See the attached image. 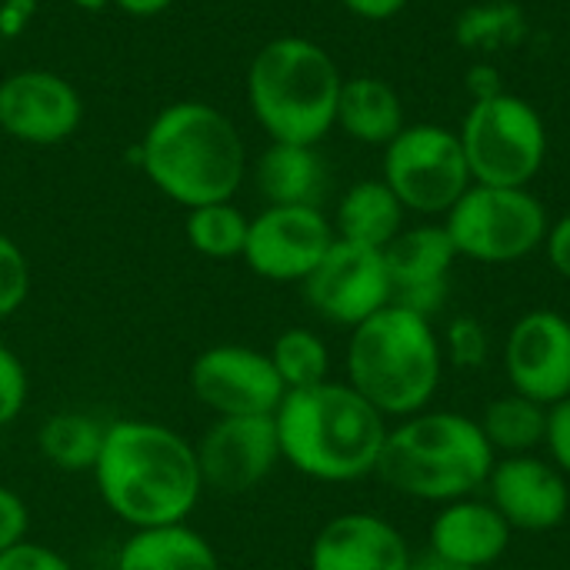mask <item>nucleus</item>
<instances>
[{
  "mask_svg": "<svg viewBox=\"0 0 570 570\" xmlns=\"http://www.w3.org/2000/svg\"><path fill=\"white\" fill-rule=\"evenodd\" d=\"M90 478L104 508L130 531L184 524L204 494L194 444L147 417L107 424Z\"/></svg>",
  "mask_w": 570,
  "mask_h": 570,
  "instance_id": "obj_1",
  "label": "nucleus"
},
{
  "mask_svg": "<svg viewBox=\"0 0 570 570\" xmlns=\"http://www.w3.org/2000/svg\"><path fill=\"white\" fill-rule=\"evenodd\" d=\"M140 167L174 204L194 210L234 200L247 177V147L234 120L204 100L167 104L144 130Z\"/></svg>",
  "mask_w": 570,
  "mask_h": 570,
  "instance_id": "obj_2",
  "label": "nucleus"
},
{
  "mask_svg": "<svg viewBox=\"0 0 570 570\" xmlns=\"http://www.w3.org/2000/svg\"><path fill=\"white\" fill-rule=\"evenodd\" d=\"M281 458L297 474L324 484H351L377 471L387 417L347 381L287 391L274 411Z\"/></svg>",
  "mask_w": 570,
  "mask_h": 570,
  "instance_id": "obj_3",
  "label": "nucleus"
},
{
  "mask_svg": "<svg viewBox=\"0 0 570 570\" xmlns=\"http://www.w3.org/2000/svg\"><path fill=\"white\" fill-rule=\"evenodd\" d=\"M494 451L478 421L454 411H421L387 428L377 478L414 501L451 504L488 484Z\"/></svg>",
  "mask_w": 570,
  "mask_h": 570,
  "instance_id": "obj_4",
  "label": "nucleus"
},
{
  "mask_svg": "<svg viewBox=\"0 0 570 570\" xmlns=\"http://www.w3.org/2000/svg\"><path fill=\"white\" fill-rule=\"evenodd\" d=\"M444 351L434 324L407 307L387 304L351 327L347 384L384 417L421 414L441 384Z\"/></svg>",
  "mask_w": 570,
  "mask_h": 570,
  "instance_id": "obj_5",
  "label": "nucleus"
},
{
  "mask_svg": "<svg viewBox=\"0 0 570 570\" xmlns=\"http://www.w3.org/2000/svg\"><path fill=\"white\" fill-rule=\"evenodd\" d=\"M344 73L311 37H274L247 67L254 120L281 144H321L337 124Z\"/></svg>",
  "mask_w": 570,
  "mask_h": 570,
  "instance_id": "obj_6",
  "label": "nucleus"
},
{
  "mask_svg": "<svg viewBox=\"0 0 570 570\" xmlns=\"http://www.w3.org/2000/svg\"><path fill=\"white\" fill-rule=\"evenodd\" d=\"M458 137L471 180L484 187H528L551 147L541 110L511 90L471 100Z\"/></svg>",
  "mask_w": 570,
  "mask_h": 570,
  "instance_id": "obj_7",
  "label": "nucleus"
},
{
  "mask_svg": "<svg viewBox=\"0 0 570 570\" xmlns=\"http://www.w3.org/2000/svg\"><path fill=\"white\" fill-rule=\"evenodd\" d=\"M548 207L528 187L471 184L444 214V230L458 257L478 264H514L544 247Z\"/></svg>",
  "mask_w": 570,
  "mask_h": 570,
  "instance_id": "obj_8",
  "label": "nucleus"
},
{
  "mask_svg": "<svg viewBox=\"0 0 570 570\" xmlns=\"http://www.w3.org/2000/svg\"><path fill=\"white\" fill-rule=\"evenodd\" d=\"M381 180L397 194L404 210L444 217L474 184L458 130L444 124H407L387 147Z\"/></svg>",
  "mask_w": 570,
  "mask_h": 570,
  "instance_id": "obj_9",
  "label": "nucleus"
},
{
  "mask_svg": "<svg viewBox=\"0 0 570 570\" xmlns=\"http://www.w3.org/2000/svg\"><path fill=\"white\" fill-rule=\"evenodd\" d=\"M190 394L214 417H274L287 387L267 351L247 344H214L187 371Z\"/></svg>",
  "mask_w": 570,
  "mask_h": 570,
  "instance_id": "obj_10",
  "label": "nucleus"
},
{
  "mask_svg": "<svg viewBox=\"0 0 570 570\" xmlns=\"http://www.w3.org/2000/svg\"><path fill=\"white\" fill-rule=\"evenodd\" d=\"M337 240L321 207H264L250 217L244 264L271 284H304Z\"/></svg>",
  "mask_w": 570,
  "mask_h": 570,
  "instance_id": "obj_11",
  "label": "nucleus"
},
{
  "mask_svg": "<svg viewBox=\"0 0 570 570\" xmlns=\"http://www.w3.org/2000/svg\"><path fill=\"white\" fill-rule=\"evenodd\" d=\"M304 297L314 314L331 324L357 327L391 304V277L384 250L334 240L324 261L304 281Z\"/></svg>",
  "mask_w": 570,
  "mask_h": 570,
  "instance_id": "obj_12",
  "label": "nucleus"
},
{
  "mask_svg": "<svg viewBox=\"0 0 570 570\" xmlns=\"http://www.w3.org/2000/svg\"><path fill=\"white\" fill-rule=\"evenodd\" d=\"M194 451L204 491L220 498L261 488L284 461L274 417H214Z\"/></svg>",
  "mask_w": 570,
  "mask_h": 570,
  "instance_id": "obj_13",
  "label": "nucleus"
},
{
  "mask_svg": "<svg viewBox=\"0 0 570 570\" xmlns=\"http://www.w3.org/2000/svg\"><path fill=\"white\" fill-rule=\"evenodd\" d=\"M83 124L80 90L43 67L13 70L0 80V134L20 144L50 147L70 140Z\"/></svg>",
  "mask_w": 570,
  "mask_h": 570,
  "instance_id": "obj_14",
  "label": "nucleus"
},
{
  "mask_svg": "<svg viewBox=\"0 0 570 570\" xmlns=\"http://www.w3.org/2000/svg\"><path fill=\"white\" fill-rule=\"evenodd\" d=\"M504 371L514 394L544 407L570 397V321L558 311H531L508 331Z\"/></svg>",
  "mask_w": 570,
  "mask_h": 570,
  "instance_id": "obj_15",
  "label": "nucleus"
},
{
  "mask_svg": "<svg viewBox=\"0 0 570 570\" xmlns=\"http://www.w3.org/2000/svg\"><path fill=\"white\" fill-rule=\"evenodd\" d=\"M454 261H458V250L444 224L404 227L384 247V264L391 277V304L407 307L431 321L448 301Z\"/></svg>",
  "mask_w": 570,
  "mask_h": 570,
  "instance_id": "obj_16",
  "label": "nucleus"
},
{
  "mask_svg": "<svg viewBox=\"0 0 570 570\" xmlns=\"http://www.w3.org/2000/svg\"><path fill=\"white\" fill-rule=\"evenodd\" d=\"M491 504L511 524V531H551L564 524L570 511V488L564 471L554 461L534 454H511L494 461L484 484Z\"/></svg>",
  "mask_w": 570,
  "mask_h": 570,
  "instance_id": "obj_17",
  "label": "nucleus"
},
{
  "mask_svg": "<svg viewBox=\"0 0 570 570\" xmlns=\"http://www.w3.org/2000/svg\"><path fill=\"white\" fill-rule=\"evenodd\" d=\"M404 534L377 514L351 511L331 518L307 554L311 570H411Z\"/></svg>",
  "mask_w": 570,
  "mask_h": 570,
  "instance_id": "obj_18",
  "label": "nucleus"
},
{
  "mask_svg": "<svg viewBox=\"0 0 570 570\" xmlns=\"http://www.w3.org/2000/svg\"><path fill=\"white\" fill-rule=\"evenodd\" d=\"M511 534H514L511 524L501 518V511L491 501L461 498L441 504L428 531V551H434L444 561L484 570L504 558Z\"/></svg>",
  "mask_w": 570,
  "mask_h": 570,
  "instance_id": "obj_19",
  "label": "nucleus"
},
{
  "mask_svg": "<svg viewBox=\"0 0 570 570\" xmlns=\"http://www.w3.org/2000/svg\"><path fill=\"white\" fill-rule=\"evenodd\" d=\"M254 184L267 207H321L327 194V164L314 144L271 140L254 164Z\"/></svg>",
  "mask_w": 570,
  "mask_h": 570,
  "instance_id": "obj_20",
  "label": "nucleus"
},
{
  "mask_svg": "<svg viewBox=\"0 0 570 570\" xmlns=\"http://www.w3.org/2000/svg\"><path fill=\"white\" fill-rule=\"evenodd\" d=\"M334 127H341L357 144L387 147L407 127L401 94L374 73L344 77Z\"/></svg>",
  "mask_w": 570,
  "mask_h": 570,
  "instance_id": "obj_21",
  "label": "nucleus"
},
{
  "mask_svg": "<svg viewBox=\"0 0 570 570\" xmlns=\"http://www.w3.org/2000/svg\"><path fill=\"white\" fill-rule=\"evenodd\" d=\"M114 570H220L214 544L184 524L130 531L117 551Z\"/></svg>",
  "mask_w": 570,
  "mask_h": 570,
  "instance_id": "obj_22",
  "label": "nucleus"
},
{
  "mask_svg": "<svg viewBox=\"0 0 570 570\" xmlns=\"http://www.w3.org/2000/svg\"><path fill=\"white\" fill-rule=\"evenodd\" d=\"M404 204L397 194L377 177V180H357L351 184L334 210V234L337 240H351L361 247L384 250L401 230H404Z\"/></svg>",
  "mask_w": 570,
  "mask_h": 570,
  "instance_id": "obj_23",
  "label": "nucleus"
},
{
  "mask_svg": "<svg viewBox=\"0 0 570 570\" xmlns=\"http://www.w3.org/2000/svg\"><path fill=\"white\" fill-rule=\"evenodd\" d=\"M107 424L87 411H60L50 414L37 431V451L40 458L63 471V474H90L100 448H104Z\"/></svg>",
  "mask_w": 570,
  "mask_h": 570,
  "instance_id": "obj_24",
  "label": "nucleus"
},
{
  "mask_svg": "<svg viewBox=\"0 0 570 570\" xmlns=\"http://www.w3.org/2000/svg\"><path fill=\"white\" fill-rule=\"evenodd\" d=\"M528 37V13L514 0L471 3L454 20V43L474 60H494V53L514 50Z\"/></svg>",
  "mask_w": 570,
  "mask_h": 570,
  "instance_id": "obj_25",
  "label": "nucleus"
},
{
  "mask_svg": "<svg viewBox=\"0 0 570 570\" xmlns=\"http://www.w3.org/2000/svg\"><path fill=\"white\" fill-rule=\"evenodd\" d=\"M478 424L494 454H531L548 438V407L511 391L504 397H494Z\"/></svg>",
  "mask_w": 570,
  "mask_h": 570,
  "instance_id": "obj_26",
  "label": "nucleus"
},
{
  "mask_svg": "<svg viewBox=\"0 0 570 570\" xmlns=\"http://www.w3.org/2000/svg\"><path fill=\"white\" fill-rule=\"evenodd\" d=\"M184 230H187L190 247L200 257L234 261V257H244L250 217L234 200H220V204H204V207L187 210Z\"/></svg>",
  "mask_w": 570,
  "mask_h": 570,
  "instance_id": "obj_27",
  "label": "nucleus"
},
{
  "mask_svg": "<svg viewBox=\"0 0 570 570\" xmlns=\"http://www.w3.org/2000/svg\"><path fill=\"white\" fill-rule=\"evenodd\" d=\"M277 377L287 391H304L331 381V351L321 334L307 327H287L267 351Z\"/></svg>",
  "mask_w": 570,
  "mask_h": 570,
  "instance_id": "obj_28",
  "label": "nucleus"
},
{
  "mask_svg": "<svg viewBox=\"0 0 570 570\" xmlns=\"http://www.w3.org/2000/svg\"><path fill=\"white\" fill-rule=\"evenodd\" d=\"M30 297V261L13 237L0 230V321L13 317Z\"/></svg>",
  "mask_w": 570,
  "mask_h": 570,
  "instance_id": "obj_29",
  "label": "nucleus"
},
{
  "mask_svg": "<svg viewBox=\"0 0 570 570\" xmlns=\"http://www.w3.org/2000/svg\"><path fill=\"white\" fill-rule=\"evenodd\" d=\"M444 354H448V361L454 367H468V371L481 367L488 361V354H491L488 327L478 317H471V314L454 317L448 324V331H444Z\"/></svg>",
  "mask_w": 570,
  "mask_h": 570,
  "instance_id": "obj_30",
  "label": "nucleus"
},
{
  "mask_svg": "<svg viewBox=\"0 0 570 570\" xmlns=\"http://www.w3.org/2000/svg\"><path fill=\"white\" fill-rule=\"evenodd\" d=\"M30 401V374L13 347L0 341V428H10Z\"/></svg>",
  "mask_w": 570,
  "mask_h": 570,
  "instance_id": "obj_31",
  "label": "nucleus"
},
{
  "mask_svg": "<svg viewBox=\"0 0 570 570\" xmlns=\"http://www.w3.org/2000/svg\"><path fill=\"white\" fill-rule=\"evenodd\" d=\"M0 570H73V564L47 544L20 541L0 554Z\"/></svg>",
  "mask_w": 570,
  "mask_h": 570,
  "instance_id": "obj_32",
  "label": "nucleus"
},
{
  "mask_svg": "<svg viewBox=\"0 0 570 570\" xmlns=\"http://www.w3.org/2000/svg\"><path fill=\"white\" fill-rule=\"evenodd\" d=\"M27 531H30V508H27V501L13 488L0 484V554L10 551L20 541H27Z\"/></svg>",
  "mask_w": 570,
  "mask_h": 570,
  "instance_id": "obj_33",
  "label": "nucleus"
},
{
  "mask_svg": "<svg viewBox=\"0 0 570 570\" xmlns=\"http://www.w3.org/2000/svg\"><path fill=\"white\" fill-rule=\"evenodd\" d=\"M551 461L570 478V397L548 407V438H544Z\"/></svg>",
  "mask_w": 570,
  "mask_h": 570,
  "instance_id": "obj_34",
  "label": "nucleus"
},
{
  "mask_svg": "<svg viewBox=\"0 0 570 570\" xmlns=\"http://www.w3.org/2000/svg\"><path fill=\"white\" fill-rule=\"evenodd\" d=\"M464 90L471 94V100H484V97H494V94H501L508 87H504L501 70H498L494 60H474L464 70Z\"/></svg>",
  "mask_w": 570,
  "mask_h": 570,
  "instance_id": "obj_35",
  "label": "nucleus"
},
{
  "mask_svg": "<svg viewBox=\"0 0 570 570\" xmlns=\"http://www.w3.org/2000/svg\"><path fill=\"white\" fill-rule=\"evenodd\" d=\"M544 250H548L551 267H554L564 281H570V214L551 220L548 237H544Z\"/></svg>",
  "mask_w": 570,
  "mask_h": 570,
  "instance_id": "obj_36",
  "label": "nucleus"
},
{
  "mask_svg": "<svg viewBox=\"0 0 570 570\" xmlns=\"http://www.w3.org/2000/svg\"><path fill=\"white\" fill-rule=\"evenodd\" d=\"M411 0H341L344 10H351L354 17L361 20H371V23H384L391 17H397Z\"/></svg>",
  "mask_w": 570,
  "mask_h": 570,
  "instance_id": "obj_37",
  "label": "nucleus"
},
{
  "mask_svg": "<svg viewBox=\"0 0 570 570\" xmlns=\"http://www.w3.org/2000/svg\"><path fill=\"white\" fill-rule=\"evenodd\" d=\"M110 3L120 7V10L130 13V17H154V13L167 10L174 0H110Z\"/></svg>",
  "mask_w": 570,
  "mask_h": 570,
  "instance_id": "obj_38",
  "label": "nucleus"
},
{
  "mask_svg": "<svg viewBox=\"0 0 570 570\" xmlns=\"http://www.w3.org/2000/svg\"><path fill=\"white\" fill-rule=\"evenodd\" d=\"M411 570H474V568H464V564H454V561L438 558L434 551H424V554H417V558L411 561Z\"/></svg>",
  "mask_w": 570,
  "mask_h": 570,
  "instance_id": "obj_39",
  "label": "nucleus"
},
{
  "mask_svg": "<svg viewBox=\"0 0 570 570\" xmlns=\"http://www.w3.org/2000/svg\"><path fill=\"white\" fill-rule=\"evenodd\" d=\"M77 7H83V10H100V7H107L110 0H73Z\"/></svg>",
  "mask_w": 570,
  "mask_h": 570,
  "instance_id": "obj_40",
  "label": "nucleus"
},
{
  "mask_svg": "<svg viewBox=\"0 0 570 570\" xmlns=\"http://www.w3.org/2000/svg\"><path fill=\"white\" fill-rule=\"evenodd\" d=\"M0 140H3V134H0Z\"/></svg>",
  "mask_w": 570,
  "mask_h": 570,
  "instance_id": "obj_41",
  "label": "nucleus"
}]
</instances>
